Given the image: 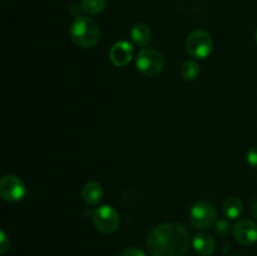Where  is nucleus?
<instances>
[{
  "label": "nucleus",
  "instance_id": "obj_8",
  "mask_svg": "<svg viewBox=\"0 0 257 256\" xmlns=\"http://www.w3.org/2000/svg\"><path fill=\"white\" fill-rule=\"evenodd\" d=\"M236 241L243 246H252L257 242V225L253 221L243 218L232 227Z\"/></svg>",
  "mask_w": 257,
  "mask_h": 256
},
{
  "label": "nucleus",
  "instance_id": "obj_1",
  "mask_svg": "<svg viewBox=\"0 0 257 256\" xmlns=\"http://www.w3.org/2000/svg\"><path fill=\"white\" fill-rule=\"evenodd\" d=\"M190 236L177 222L158 225L150 232L147 248L152 256H183L188 250Z\"/></svg>",
  "mask_w": 257,
  "mask_h": 256
},
{
  "label": "nucleus",
  "instance_id": "obj_21",
  "mask_svg": "<svg viewBox=\"0 0 257 256\" xmlns=\"http://www.w3.org/2000/svg\"><path fill=\"white\" fill-rule=\"evenodd\" d=\"M255 40H256V43H257V29H256V33H255Z\"/></svg>",
  "mask_w": 257,
  "mask_h": 256
},
{
  "label": "nucleus",
  "instance_id": "obj_11",
  "mask_svg": "<svg viewBox=\"0 0 257 256\" xmlns=\"http://www.w3.org/2000/svg\"><path fill=\"white\" fill-rule=\"evenodd\" d=\"M82 197L84 202L89 206L98 205L103 198V187L97 181H89L82 190Z\"/></svg>",
  "mask_w": 257,
  "mask_h": 256
},
{
  "label": "nucleus",
  "instance_id": "obj_12",
  "mask_svg": "<svg viewBox=\"0 0 257 256\" xmlns=\"http://www.w3.org/2000/svg\"><path fill=\"white\" fill-rule=\"evenodd\" d=\"M131 38H132L133 43L140 47H147L152 40V32H151L150 27L140 23L131 29Z\"/></svg>",
  "mask_w": 257,
  "mask_h": 256
},
{
  "label": "nucleus",
  "instance_id": "obj_10",
  "mask_svg": "<svg viewBox=\"0 0 257 256\" xmlns=\"http://www.w3.org/2000/svg\"><path fill=\"white\" fill-rule=\"evenodd\" d=\"M193 248L197 253L202 256L212 255L216 248V241L210 233L207 232H198L196 233L192 240Z\"/></svg>",
  "mask_w": 257,
  "mask_h": 256
},
{
  "label": "nucleus",
  "instance_id": "obj_3",
  "mask_svg": "<svg viewBox=\"0 0 257 256\" xmlns=\"http://www.w3.org/2000/svg\"><path fill=\"white\" fill-rule=\"evenodd\" d=\"M136 67L146 77H157L165 68V58L158 50L143 48L136 58Z\"/></svg>",
  "mask_w": 257,
  "mask_h": 256
},
{
  "label": "nucleus",
  "instance_id": "obj_14",
  "mask_svg": "<svg viewBox=\"0 0 257 256\" xmlns=\"http://www.w3.org/2000/svg\"><path fill=\"white\" fill-rule=\"evenodd\" d=\"M201 74V67L196 60H186L181 67V77L186 82H192L198 78Z\"/></svg>",
  "mask_w": 257,
  "mask_h": 256
},
{
  "label": "nucleus",
  "instance_id": "obj_15",
  "mask_svg": "<svg viewBox=\"0 0 257 256\" xmlns=\"http://www.w3.org/2000/svg\"><path fill=\"white\" fill-rule=\"evenodd\" d=\"M82 10L89 15L102 13L107 7V0H82Z\"/></svg>",
  "mask_w": 257,
  "mask_h": 256
},
{
  "label": "nucleus",
  "instance_id": "obj_6",
  "mask_svg": "<svg viewBox=\"0 0 257 256\" xmlns=\"http://www.w3.org/2000/svg\"><path fill=\"white\" fill-rule=\"evenodd\" d=\"M190 218L195 227L207 230V228L215 226L216 221H217V211L212 203L202 201L191 207Z\"/></svg>",
  "mask_w": 257,
  "mask_h": 256
},
{
  "label": "nucleus",
  "instance_id": "obj_5",
  "mask_svg": "<svg viewBox=\"0 0 257 256\" xmlns=\"http://www.w3.org/2000/svg\"><path fill=\"white\" fill-rule=\"evenodd\" d=\"M92 220L95 228L107 235L115 232L120 223L119 213L109 205H103L95 208L92 213Z\"/></svg>",
  "mask_w": 257,
  "mask_h": 256
},
{
  "label": "nucleus",
  "instance_id": "obj_2",
  "mask_svg": "<svg viewBox=\"0 0 257 256\" xmlns=\"http://www.w3.org/2000/svg\"><path fill=\"white\" fill-rule=\"evenodd\" d=\"M70 38L80 48H92L99 42L100 28L89 17H77L70 25Z\"/></svg>",
  "mask_w": 257,
  "mask_h": 256
},
{
  "label": "nucleus",
  "instance_id": "obj_13",
  "mask_svg": "<svg viewBox=\"0 0 257 256\" xmlns=\"http://www.w3.org/2000/svg\"><path fill=\"white\" fill-rule=\"evenodd\" d=\"M243 211V203L238 197H230L223 203V213L228 220H236Z\"/></svg>",
  "mask_w": 257,
  "mask_h": 256
},
{
  "label": "nucleus",
  "instance_id": "obj_16",
  "mask_svg": "<svg viewBox=\"0 0 257 256\" xmlns=\"http://www.w3.org/2000/svg\"><path fill=\"white\" fill-rule=\"evenodd\" d=\"M216 232L220 235H226L231 231V225L227 220H217L215 223Z\"/></svg>",
  "mask_w": 257,
  "mask_h": 256
},
{
  "label": "nucleus",
  "instance_id": "obj_9",
  "mask_svg": "<svg viewBox=\"0 0 257 256\" xmlns=\"http://www.w3.org/2000/svg\"><path fill=\"white\" fill-rule=\"evenodd\" d=\"M135 48L130 42H118L110 48L109 59L115 67H124L132 60Z\"/></svg>",
  "mask_w": 257,
  "mask_h": 256
},
{
  "label": "nucleus",
  "instance_id": "obj_22",
  "mask_svg": "<svg viewBox=\"0 0 257 256\" xmlns=\"http://www.w3.org/2000/svg\"><path fill=\"white\" fill-rule=\"evenodd\" d=\"M236 256H242V255H236Z\"/></svg>",
  "mask_w": 257,
  "mask_h": 256
},
{
  "label": "nucleus",
  "instance_id": "obj_19",
  "mask_svg": "<svg viewBox=\"0 0 257 256\" xmlns=\"http://www.w3.org/2000/svg\"><path fill=\"white\" fill-rule=\"evenodd\" d=\"M120 256H147V253L143 250H141V248L131 247L123 251V252L120 253Z\"/></svg>",
  "mask_w": 257,
  "mask_h": 256
},
{
  "label": "nucleus",
  "instance_id": "obj_20",
  "mask_svg": "<svg viewBox=\"0 0 257 256\" xmlns=\"http://www.w3.org/2000/svg\"><path fill=\"white\" fill-rule=\"evenodd\" d=\"M250 211H251V215H252L253 217L257 220V197L255 198V200H252V202H251Z\"/></svg>",
  "mask_w": 257,
  "mask_h": 256
},
{
  "label": "nucleus",
  "instance_id": "obj_17",
  "mask_svg": "<svg viewBox=\"0 0 257 256\" xmlns=\"http://www.w3.org/2000/svg\"><path fill=\"white\" fill-rule=\"evenodd\" d=\"M246 162L251 167L257 168V146H253L246 153Z\"/></svg>",
  "mask_w": 257,
  "mask_h": 256
},
{
  "label": "nucleus",
  "instance_id": "obj_4",
  "mask_svg": "<svg viewBox=\"0 0 257 256\" xmlns=\"http://www.w3.org/2000/svg\"><path fill=\"white\" fill-rule=\"evenodd\" d=\"M186 49L188 54L195 59H206L212 53V37L202 29L193 30L186 40Z\"/></svg>",
  "mask_w": 257,
  "mask_h": 256
},
{
  "label": "nucleus",
  "instance_id": "obj_7",
  "mask_svg": "<svg viewBox=\"0 0 257 256\" xmlns=\"http://www.w3.org/2000/svg\"><path fill=\"white\" fill-rule=\"evenodd\" d=\"M25 196V185L14 175L3 176L0 178V197L8 202H19Z\"/></svg>",
  "mask_w": 257,
  "mask_h": 256
},
{
  "label": "nucleus",
  "instance_id": "obj_18",
  "mask_svg": "<svg viewBox=\"0 0 257 256\" xmlns=\"http://www.w3.org/2000/svg\"><path fill=\"white\" fill-rule=\"evenodd\" d=\"M10 247V240L9 236L0 228V255L7 252Z\"/></svg>",
  "mask_w": 257,
  "mask_h": 256
}]
</instances>
